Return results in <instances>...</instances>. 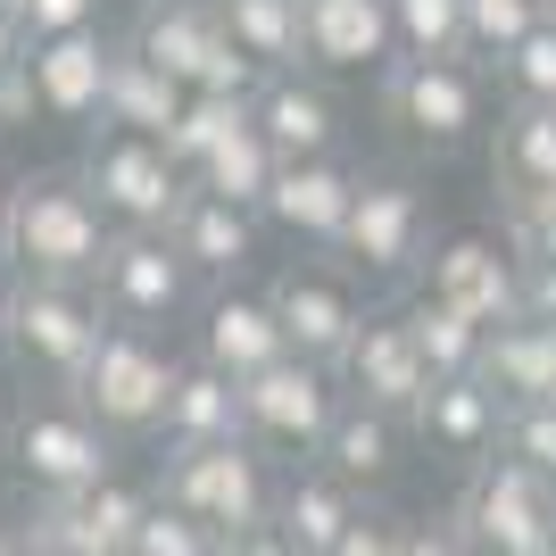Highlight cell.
<instances>
[{
    "label": "cell",
    "mask_w": 556,
    "mask_h": 556,
    "mask_svg": "<svg viewBox=\"0 0 556 556\" xmlns=\"http://www.w3.org/2000/svg\"><path fill=\"white\" fill-rule=\"evenodd\" d=\"M399 432L407 424L382 416V407H357V399H341V416H332V441H325V473H341L349 490H366V482H391L399 473Z\"/></svg>",
    "instance_id": "4dcf8cb0"
},
{
    "label": "cell",
    "mask_w": 556,
    "mask_h": 556,
    "mask_svg": "<svg viewBox=\"0 0 556 556\" xmlns=\"http://www.w3.org/2000/svg\"><path fill=\"white\" fill-rule=\"evenodd\" d=\"M232 125H250V100H208V92H191L184 125H175V141H166V150H175V166H184V175H200V166H208V150L232 134Z\"/></svg>",
    "instance_id": "e575fe53"
},
{
    "label": "cell",
    "mask_w": 556,
    "mask_h": 556,
    "mask_svg": "<svg viewBox=\"0 0 556 556\" xmlns=\"http://www.w3.org/2000/svg\"><path fill=\"white\" fill-rule=\"evenodd\" d=\"M399 59H473L465 50V0H391Z\"/></svg>",
    "instance_id": "d6a6232c"
},
{
    "label": "cell",
    "mask_w": 556,
    "mask_h": 556,
    "mask_svg": "<svg viewBox=\"0 0 556 556\" xmlns=\"http://www.w3.org/2000/svg\"><path fill=\"white\" fill-rule=\"evenodd\" d=\"M241 416H250V441L275 448V457H325L332 416H341V374L282 357L257 382H241Z\"/></svg>",
    "instance_id": "7c38bea8"
},
{
    "label": "cell",
    "mask_w": 556,
    "mask_h": 556,
    "mask_svg": "<svg viewBox=\"0 0 556 556\" xmlns=\"http://www.w3.org/2000/svg\"><path fill=\"white\" fill-rule=\"evenodd\" d=\"M332 257L349 275H374V282L424 266L432 257V200H424L416 175H357V208H349Z\"/></svg>",
    "instance_id": "8fae6325"
},
{
    "label": "cell",
    "mask_w": 556,
    "mask_h": 556,
    "mask_svg": "<svg viewBox=\"0 0 556 556\" xmlns=\"http://www.w3.org/2000/svg\"><path fill=\"white\" fill-rule=\"evenodd\" d=\"M275 175H282V159H275V141H266V125H257V100H250V125H232V134L208 150V166H200L191 184L257 216V208H266V191H275Z\"/></svg>",
    "instance_id": "1f68e13d"
},
{
    "label": "cell",
    "mask_w": 556,
    "mask_h": 556,
    "mask_svg": "<svg viewBox=\"0 0 556 556\" xmlns=\"http://www.w3.org/2000/svg\"><path fill=\"white\" fill-rule=\"evenodd\" d=\"M448 515L465 523L473 556H556V482L507 448L473 465V482Z\"/></svg>",
    "instance_id": "52a82bcc"
},
{
    "label": "cell",
    "mask_w": 556,
    "mask_h": 556,
    "mask_svg": "<svg viewBox=\"0 0 556 556\" xmlns=\"http://www.w3.org/2000/svg\"><path fill=\"white\" fill-rule=\"evenodd\" d=\"M498 232L515 241V257H523V266H556V191L507 200V208H498Z\"/></svg>",
    "instance_id": "74e56055"
},
{
    "label": "cell",
    "mask_w": 556,
    "mask_h": 556,
    "mask_svg": "<svg viewBox=\"0 0 556 556\" xmlns=\"http://www.w3.org/2000/svg\"><path fill=\"white\" fill-rule=\"evenodd\" d=\"M159 498H166V507H184V515H200V523H216L225 540L275 523V473H266V448H257V441L166 448Z\"/></svg>",
    "instance_id": "5b68a950"
},
{
    "label": "cell",
    "mask_w": 556,
    "mask_h": 556,
    "mask_svg": "<svg viewBox=\"0 0 556 556\" xmlns=\"http://www.w3.org/2000/svg\"><path fill=\"white\" fill-rule=\"evenodd\" d=\"M109 250H116V225L100 208V191L84 184V166H42L17 184L9 282H100Z\"/></svg>",
    "instance_id": "6da1fadb"
},
{
    "label": "cell",
    "mask_w": 556,
    "mask_h": 556,
    "mask_svg": "<svg viewBox=\"0 0 556 556\" xmlns=\"http://www.w3.org/2000/svg\"><path fill=\"white\" fill-rule=\"evenodd\" d=\"M9 216H17V184H0V266H9Z\"/></svg>",
    "instance_id": "bcb514c9"
},
{
    "label": "cell",
    "mask_w": 556,
    "mask_h": 556,
    "mask_svg": "<svg viewBox=\"0 0 556 556\" xmlns=\"http://www.w3.org/2000/svg\"><path fill=\"white\" fill-rule=\"evenodd\" d=\"M225 556H300L291 540H282V523H257V532H232Z\"/></svg>",
    "instance_id": "ee69618b"
},
{
    "label": "cell",
    "mask_w": 556,
    "mask_h": 556,
    "mask_svg": "<svg viewBox=\"0 0 556 556\" xmlns=\"http://www.w3.org/2000/svg\"><path fill=\"white\" fill-rule=\"evenodd\" d=\"M34 109H42V100H34V67H9L0 75V134H9V125H34Z\"/></svg>",
    "instance_id": "7bdbcfd3"
},
{
    "label": "cell",
    "mask_w": 556,
    "mask_h": 556,
    "mask_svg": "<svg viewBox=\"0 0 556 556\" xmlns=\"http://www.w3.org/2000/svg\"><path fill=\"white\" fill-rule=\"evenodd\" d=\"M9 548H17V532H0V556H9Z\"/></svg>",
    "instance_id": "c3c4849f"
},
{
    "label": "cell",
    "mask_w": 556,
    "mask_h": 556,
    "mask_svg": "<svg viewBox=\"0 0 556 556\" xmlns=\"http://www.w3.org/2000/svg\"><path fill=\"white\" fill-rule=\"evenodd\" d=\"M25 50H34V42H25V25H17V17H0V75H9V67H17V59H25Z\"/></svg>",
    "instance_id": "f6af8a7d"
},
{
    "label": "cell",
    "mask_w": 556,
    "mask_h": 556,
    "mask_svg": "<svg viewBox=\"0 0 556 556\" xmlns=\"http://www.w3.org/2000/svg\"><path fill=\"white\" fill-rule=\"evenodd\" d=\"M266 300H275V316H282L291 357H307V366H341L349 341H357L366 316H374L366 275H349L341 257H291V266H275Z\"/></svg>",
    "instance_id": "9c48e42d"
},
{
    "label": "cell",
    "mask_w": 556,
    "mask_h": 556,
    "mask_svg": "<svg viewBox=\"0 0 556 556\" xmlns=\"http://www.w3.org/2000/svg\"><path fill=\"white\" fill-rule=\"evenodd\" d=\"M134 50H150L184 92H208V100H257L266 92V75L225 42V17H216V0H141Z\"/></svg>",
    "instance_id": "3957f363"
},
{
    "label": "cell",
    "mask_w": 556,
    "mask_h": 556,
    "mask_svg": "<svg viewBox=\"0 0 556 556\" xmlns=\"http://www.w3.org/2000/svg\"><path fill=\"white\" fill-rule=\"evenodd\" d=\"M34 67V100H42L50 125H100V100H109V67H116V34H59V42L25 50Z\"/></svg>",
    "instance_id": "d6986e66"
},
{
    "label": "cell",
    "mask_w": 556,
    "mask_h": 556,
    "mask_svg": "<svg viewBox=\"0 0 556 556\" xmlns=\"http://www.w3.org/2000/svg\"><path fill=\"white\" fill-rule=\"evenodd\" d=\"M416 432L432 448H448V457H498V441H507V399L490 391V382H441V391L424 399Z\"/></svg>",
    "instance_id": "484cf974"
},
{
    "label": "cell",
    "mask_w": 556,
    "mask_h": 556,
    "mask_svg": "<svg viewBox=\"0 0 556 556\" xmlns=\"http://www.w3.org/2000/svg\"><path fill=\"white\" fill-rule=\"evenodd\" d=\"M0 341L42 374L50 391H75L109 341V307L92 282H9L0 291Z\"/></svg>",
    "instance_id": "7a4b0ae2"
},
{
    "label": "cell",
    "mask_w": 556,
    "mask_h": 556,
    "mask_svg": "<svg viewBox=\"0 0 556 556\" xmlns=\"http://www.w3.org/2000/svg\"><path fill=\"white\" fill-rule=\"evenodd\" d=\"M382 116L399 125V141L448 159L482 125V67L473 59H399L382 75Z\"/></svg>",
    "instance_id": "30bf717a"
},
{
    "label": "cell",
    "mask_w": 556,
    "mask_h": 556,
    "mask_svg": "<svg viewBox=\"0 0 556 556\" xmlns=\"http://www.w3.org/2000/svg\"><path fill=\"white\" fill-rule=\"evenodd\" d=\"M498 448L556 482V399H548V407H515V416H507V441H498Z\"/></svg>",
    "instance_id": "f35d334b"
},
{
    "label": "cell",
    "mask_w": 556,
    "mask_h": 556,
    "mask_svg": "<svg viewBox=\"0 0 556 556\" xmlns=\"http://www.w3.org/2000/svg\"><path fill=\"white\" fill-rule=\"evenodd\" d=\"M332 556H407V523H382V515H357L349 540Z\"/></svg>",
    "instance_id": "60d3db41"
},
{
    "label": "cell",
    "mask_w": 556,
    "mask_h": 556,
    "mask_svg": "<svg viewBox=\"0 0 556 556\" xmlns=\"http://www.w3.org/2000/svg\"><path fill=\"white\" fill-rule=\"evenodd\" d=\"M357 515H366L357 490H349L341 473H325V465H300V473L275 490V523H282V540H291L300 556H332Z\"/></svg>",
    "instance_id": "cb8c5ba5"
},
{
    "label": "cell",
    "mask_w": 556,
    "mask_h": 556,
    "mask_svg": "<svg viewBox=\"0 0 556 556\" xmlns=\"http://www.w3.org/2000/svg\"><path fill=\"white\" fill-rule=\"evenodd\" d=\"M216 441H250L241 382L216 374L208 357H184V382L166 399V448H216Z\"/></svg>",
    "instance_id": "d4e9b609"
},
{
    "label": "cell",
    "mask_w": 556,
    "mask_h": 556,
    "mask_svg": "<svg viewBox=\"0 0 556 556\" xmlns=\"http://www.w3.org/2000/svg\"><path fill=\"white\" fill-rule=\"evenodd\" d=\"M84 184L100 191V208H109L116 232H166L175 208L191 200V175L175 166V150L150 134H116V125H92L84 141Z\"/></svg>",
    "instance_id": "8992f818"
},
{
    "label": "cell",
    "mask_w": 556,
    "mask_h": 556,
    "mask_svg": "<svg viewBox=\"0 0 556 556\" xmlns=\"http://www.w3.org/2000/svg\"><path fill=\"white\" fill-rule=\"evenodd\" d=\"M548 25V0H465V50L473 67H498L515 42H532Z\"/></svg>",
    "instance_id": "836d02e7"
},
{
    "label": "cell",
    "mask_w": 556,
    "mask_h": 556,
    "mask_svg": "<svg viewBox=\"0 0 556 556\" xmlns=\"http://www.w3.org/2000/svg\"><path fill=\"white\" fill-rule=\"evenodd\" d=\"M498 84H507L515 109H556V25H540L532 42H515L498 59Z\"/></svg>",
    "instance_id": "d590c367"
},
{
    "label": "cell",
    "mask_w": 556,
    "mask_h": 556,
    "mask_svg": "<svg viewBox=\"0 0 556 556\" xmlns=\"http://www.w3.org/2000/svg\"><path fill=\"white\" fill-rule=\"evenodd\" d=\"M225 42L250 59L266 84L275 75H307V42H300V0H216Z\"/></svg>",
    "instance_id": "83f0119b"
},
{
    "label": "cell",
    "mask_w": 556,
    "mask_h": 556,
    "mask_svg": "<svg viewBox=\"0 0 556 556\" xmlns=\"http://www.w3.org/2000/svg\"><path fill=\"white\" fill-rule=\"evenodd\" d=\"M490 184H498V208L532 200V191H556V109H515L507 100L498 150H490Z\"/></svg>",
    "instance_id": "f1b7e54d"
},
{
    "label": "cell",
    "mask_w": 556,
    "mask_h": 556,
    "mask_svg": "<svg viewBox=\"0 0 556 556\" xmlns=\"http://www.w3.org/2000/svg\"><path fill=\"white\" fill-rule=\"evenodd\" d=\"M175 382H184V357L159 341V332L141 325H109V341H100L92 374L75 382V399L92 407L100 432H166V399H175Z\"/></svg>",
    "instance_id": "ba28073f"
},
{
    "label": "cell",
    "mask_w": 556,
    "mask_h": 556,
    "mask_svg": "<svg viewBox=\"0 0 556 556\" xmlns=\"http://www.w3.org/2000/svg\"><path fill=\"white\" fill-rule=\"evenodd\" d=\"M424 291L448 300V307H465V316H482V325L498 332V325L523 316V257H515L507 232L465 225V232H448V241H432V257H424Z\"/></svg>",
    "instance_id": "5bb4252c"
},
{
    "label": "cell",
    "mask_w": 556,
    "mask_h": 556,
    "mask_svg": "<svg viewBox=\"0 0 556 556\" xmlns=\"http://www.w3.org/2000/svg\"><path fill=\"white\" fill-rule=\"evenodd\" d=\"M482 382L515 407H548L556 399V325H540V316H515V325L490 332V357H482Z\"/></svg>",
    "instance_id": "4316f807"
},
{
    "label": "cell",
    "mask_w": 556,
    "mask_h": 556,
    "mask_svg": "<svg viewBox=\"0 0 556 556\" xmlns=\"http://www.w3.org/2000/svg\"><path fill=\"white\" fill-rule=\"evenodd\" d=\"M184 109H191V92L159 67V59H150V50L116 42V67H109V100H100V125H116V134H150V141H175Z\"/></svg>",
    "instance_id": "7402d4cb"
},
{
    "label": "cell",
    "mask_w": 556,
    "mask_h": 556,
    "mask_svg": "<svg viewBox=\"0 0 556 556\" xmlns=\"http://www.w3.org/2000/svg\"><path fill=\"white\" fill-rule=\"evenodd\" d=\"M548 25H556V0H548Z\"/></svg>",
    "instance_id": "f907efd6"
},
{
    "label": "cell",
    "mask_w": 556,
    "mask_h": 556,
    "mask_svg": "<svg viewBox=\"0 0 556 556\" xmlns=\"http://www.w3.org/2000/svg\"><path fill=\"white\" fill-rule=\"evenodd\" d=\"M100 307H109V325H141L159 332L166 316H184L200 275H191V257L166 241V232H116L109 266H100Z\"/></svg>",
    "instance_id": "2e32d148"
},
{
    "label": "cell",
    "mask_w": 556,
    "mask_h": 556,
    "mask_svg": "<svg viewBox=\"0 0 556 556\" xmlns=\"http://www.w3.org/2000/svg\"><path fill=\"white\" fill-rule=\"evenodd\" d=\"M332 374H341V399L382 407V416H399V424H416L424 399L441 391L432 366H424V349H416V332H407V307H374L366 332L349 341V357Z\"/></svg>",
    "instance_id": "9a60e30c"
},
{
    "label": "cell",
    "mask_w": 556,
    "mask_h": 556,
    "mask_svg": "<svg viewBox=\"0 0 556 556\" xmlns=\"http://www.w3.org/2000/svg\"><path fill=\"white\" fill-rule=\"evenodd\" d=\"M407 332H416L432 382H482V357H490V325L482 316H465V307L416 291V300H407Z\"/></svg>",
    "instance_id": "f546056e"
},
{
    "label": "cell",
    "mask_w": 556,
    "mask_h": 556,
    "mask_svg": "<svg viewBox=\"0 0 556 556\" xmlns=\"http://www.w3.org/2000/svg\"><path fill=\"white\" fill-rule=\"evenodd\" d=\"M0 17H17V25H25V0H0Z\"/></svg>",
    "instance_id": "7dc6e473"
},
{
    "label": "cell",
    "mask_w": 556,
    "mask_h": 556,
    "mask_svg": "<svg viewBox=\"0 0 556 556\" xmlns=\"http://www.w3.org/2000/svg\"><path fill=\"white\" fill-rule=\"evenodd\" d=\"M407 556H473V540L457 515H441V523H407Z\"/></svg>",
    "instance_id": "b9f144b4"
},
{
    "label": "cell",
    "mask_w": 556,
    "mask_h": 556,
    "mask_svg": "<svg viewBox=\"0 0 556 556\" xmlns=\"http://www.w3.org/2000/svg\"><path fill=\"white\" fill-rule=\"evenodd\" d=\"M150 507H159V490H134L116 473V482L67 490V498H34V515H25L17 540L34 556H134Z\"/></svg>",
    "instance_id": "4fadbf2b"
},
{
    "label": "cell",
    "mask_w": 556,
    "mask_h": 556,
    "mask_svg": "<svg viewBox=\"0 0 556 556\" xmlns=\"http://www.w3.org/2000/svg\"><path fill=\"white\" fill-rule=\"evenodd\" d=\"M257 125H266L282 166L341 159V100L325 92V75H275V84L257 92Z\"/></svg>",
    "instance_id": "44dd1931"
},
{
    "label": "cell",
    "mask_w": 556,
    "mask_h": 556,
    "mask_svg": "<svg viewBox=\"0 0 556 556\" xmlns=\"http://www.w3.org/2000/svg\"><path fill=\"white\" fill-rule=\"evenodd\" d=\"M300 42H307V75H391L399 67L391 0H300Z\"/></svg>",
    "instance_id": "e0dca14e"
},
{
    "label": "cell",
    "mask_w": 556,
    "mask_h": 556,
    "mask_svg": "<svg viewBox=\"0 0 556 556\" xmlns=\"http://www.w3.org/2000/svg\"><path fill=\"white\" fill-rule=\"evenodd\" d=\"M232 540L216 532V523H200V515H184V507H150L141 515V540H134V556H225Z\"/></svg>",
    "instance_id": "8d00e7d4"
},
{
    "label": "cell",
    "mask_w": 556,
    "mask_h": 556,
    "mask_svg": "<svg viewBox=\"0 0 556 556\" xmlns=\"http://www.w3.org/2000/svg\"><path fill=\"white\" fill-rule=\"evenodd\" d=\"M9 457H17V473H25L34 498H67V490L116 482V448H109V432L92 424V407L75 391L25 399L17 424H9Z\"/></svg>",
    "instance_id": "277c9868"
},
{
    "label": "cell",
    "mask_w": 556,
    "mask_h": 556,
    "mask_svg": "<svg viewBox=\"0 0 556 556\" xmlns=\"http://www.w3.org/2000/svg\"><path fill=\"white\" fill-rule=\"evenodd\" d=\"M349 208H357V166L349 159H300L282 166L275 191H266V225L282 232V241H307V250H341V225Z\"/></svg>",
    "instance_id": "ac0fdd59"
},
{
    "label": "cell",
    "mask_w": 556,
    "mask_h": 556,
    "mask_svg": "<svg viewBox=\"0 0 556 556\" xmlns=\"http://www.w3.org/2000/svg\"><path fill=\"white\" fill-rule=\"evenodd\" d=\"M257 225H266V216H250V208H232V200H216V191L191 184V200L175 208L166 241L191 257V275H241L257 257Z\"/></svg>",
    "instance_id": "603a6c76"
},
{
    "label": "cell",
    "mask_w": 556,
    "mask_h": 556,
    "mask_svg": "<svg viewBox=\"0 0 556 556\" xmlns=\"http://www.w3.org/2000/svg\"><path fill=\"white\" fill-rule=\"evenodd\" d=\"M200 357H208L216 374H232V382H257L266 366H282L291 341H282L275 300H266V291H216V300L200 307Z\"/></svg>",
    "instance_id": "ffe728a7"
},
{
    "label": "cell",
    "mask_w": 556,
    "mask_h": 556,
    "mask_svg": "<svg viewBox=\"0 0 556 556\" xmlns=\"http://www.w3.org/2000/svg\"><path fill=\"white\" fill-rule=\"evenodd\" d=\"M100 0H25V42H59V34H92Z\"/></svg>",
    "instance_id": "ab89813d"
},
{
    "label": "cell",
    "mask_w": 556,
    "mask_h": 556,
    "mask_svg": "<svg viewBox=\"0 0 556 556\" xmlns=\"http://www.w3.org/2000/svg\"><path fill=\"white\" fill-rule=\"evenodd\" d=\"M9 556H34V548H25V540H17V548H9Z\"/></svg>",
    "instance_id": "681fc988"
}]
</instances>
